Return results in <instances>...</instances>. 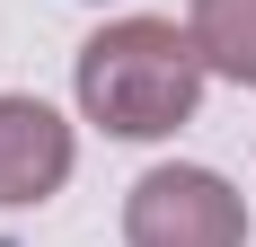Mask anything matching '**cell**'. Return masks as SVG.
Here are the masks:
<instances>
[{
    "label": "cell",
    "instance_id": "1",
    "mask_svg": "<svg viewBox=\"0 0 256 247\" xmlns=\"http://www.w3.org/2000/svg\"><path fill=\"white\" fill-rule=\"evenodd\" d=\"M71 88H80V115L98 132L159 142V132L194 124V106H204V44L177 18H115L80 44Z\"/></svg>",
    "mask_w": 256,
    "mask_h": 247
},
{
    "label": "cell",
    "instance_id": "2",
    "mask_svg": "<svg viewBox=\"0 0 256 247\" xmlns=\"http://www.w3.org/2000/svg\"><path fill=\"white\" fill-rule=\"evenodd\" d=\"M124 247H248V203L212 168H150L124 194Z\"/></svg>",
    "mask_w": 256,
    "mask_h": 247
},
{
    "label": "cell",
    "instance_id": "3",
    "mask_svg": "<svg viewBox=\"0 0 256 247\" xmlns=\"http://www.w3.org/2000/svg\"><path fill=\"white\" fill-rule=\"evenodd\" d=\"M71 159H80V142L44 98H0V212L53 203L71 186Z\"/></svg>",
    "mask_w": 256,
    "mask_h": 247
},
{
    "label": "cell",
    "instance_id": "4",
    "mask_svg": "<svg viewBox=\"0 0 256 247\" xmlns=\"http://www.w3.org/2000/svg\"><path fill=\"white\" fill-rule=\"evenodd\" d=\"M186 26H194L212 80L256 88V0H194V18H186Z\"/></svg>",
    "mask_w": 256,
    "mask_h": 247
}]
</instances>
